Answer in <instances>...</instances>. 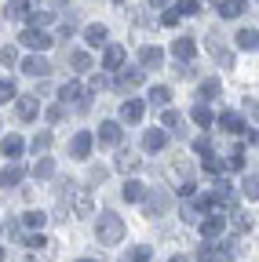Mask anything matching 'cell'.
I'll list each match as a JSON object with an SVG mask.
<instances>
[{"instance_id": "1", "label": "cell", "mask_w": 259, "mask_h": 262, "mask_svg": "<svg viewBox=\"0 0 259 262\" xmlns=\"http://www.w3.org/2000/svg\"><path fill=\"white\" fill-rule=\"evenodd\" d=\"M95 237H99V244H121L124 241V219L113 211H103L99 226H95Z\"/></svg>"}, {"instance_id": "2", "label": "cell", "mask_w": 259, "mask_h": 262, "mask_svg": "<svg viewBox=\"0 0 259 262\" xmlns=\"http://www.w3.org/2000/svg\"><path fill=\"white\" fill-rule=\"evenodd\" d=\"M66 186V196L73 201V215H91V193L88 186H77V182H62Z\"/></svg>"}, {"instance_id": "3", "label": "cell", "mask_w": 259, "mask_h": 262, "mask_svg": "<svg viewBox=\"0 0 259 262\" xmlns=\"http://www.w3.org/2000/svg\"><path fill=\"white\" fill-rule=\"evenodd\" d=\"M18 40H22L26 48H33V51H48V48L55 44V40H51V33H44V29H29V26L22 29V37H18Z\"/></svg>"}, {"instance_id": "4", "label": "cell", "mask_w": 259, "mask_h": 262, "mask_svg": "<svg viewBox=\"0 0 259 262\" xmlns=\"http://www.w3.org/2000/svg\"><path fill=\"white\" fill-rule=\"evenodd\" d=\"M172 208V196L165 189H146V215H165Z\"/></svg>"}, {"instance_id": "5", "label": "cell", "mask_w": 259, "mask_h": 262, "mask_svg": "<svg viewBox=\"0 0 259 262\" xmlns=\"http://www.w3.org/2000/svg\"><path fill=\"white\" fill-rule=\"evenodd\" d=\"M91 142H95V135H91V131H77V135H73V142H70V157H77V160H88V153H91Z\"/></svg>"}, {"instance_id": "6", "label": "cell", "mask_w": 259, "mask_h": 262, "mask_svg": "<svg viewBox=\"0 0 259 262\" xmlns=\"http://www.w3.org/2000/svg\"><path fill=\"white\" fill-rule=\"evenodd\" d=\"M161 62H165V51H161V48L146 44V48L139 51V66H143V70H161Z\"/></svg>"}, {"instance_id": "7", "label": "cell", "mask_w": 259, "mask_h": 262, "mask_svg": "<svg viewBox=\"0 0 259 262\" xmlns=\"http://www.w3.org/2000/svg\"><path fill=\"white\" fill-rule=\"evenodd\" d=\"M146 80V70H121L117 73V88L121 91H132V88H139Z\"/></svg>"}, {"instance_id": "8", "label": "cell", "mask_w": 259, "mask_h": 262, "mask_svg": "<svg viewBox=\"0 0 259 262\" xmlns=\"http://www.w3.org/2000/svg\"><path fill=\"white\" fill-rule=\"evenodd\" d=\"M223 229H226V219H223V215H208V219L201 222V237H205V241H215V237H223Z\"/></svg>"}, {"instance_id": "9", "label": "cell", "mask_w": 259, "mask_h": 262, "mask_svg": "<svg viewBox=\"0 0 259 262\" xmlns=\"http://www.w3.org/2000/svg\"><path fill=\"white\" fill-rule=\"evenodd\" d=\"M124 58H128V51H124L121 44H106V55H103V70H121V66H124Z\"/></svg>"}, {"instance_id": "10", "label": "cell", "mask_w": 259, "mask_h": 262, "mask_svg": "<svg viewBox=\"0 0 259 262\" xmlns=\"http://www.w3.org/2000/svg\"><path fill=\"white\" fill-rule=\"evenodd\" d=\"M99 142L103 146H117L121 142V124L117 120H103L99 124Z\"/></svg>"}, {"instance_id": "11", "label": "cell", "mask_w": 259, "mask_h": 262, "mask_svg": "<svg viewBox=\"0 0 259 262\" xmlns=\"http://www.w3.org/2000/svg\"><path fill=\"white\" fill-rule=\"evenodd\" d=\"M143 102H139V98H128V102H121V120H128V124H139L143 120Z\"/></svg>"}, {"instance_id": "12", "label": "cell", "mask_w": 259, "mask_h": 262, "mask_svg": "<svg viewBox=\"0 0 259 262\" xmlns=\"http://www.w3.org/2000/svg\"><path fill=\"white\" fill-rule=\"evenodd\" d=\"M172 55H175L179 62H190L193 55H197V44H193L190 37H179V40H172Z\"/></svg>"}, {"instance_id": "13", "label": "cell", "mask_w": 259, "mask_h": 262, "mask_svg": "<svg viewBox=\"0 0 259 262\" xmlns=\"http://www.w3.org/2000/svg\"><path fill=\"white\" fill-rule=\"evenodd\" d=\"M26 179V168H22V164H8V168L4 171H0V186H4V189H11V186H18Z\"/></svg>"}, {"instance_id": "14", "label": "cell", "mask_w": 259, "mask_h": 262, "mask_svg": "<svg viewBox=\"0 0 259 262\" xmlns=\"http://www.w3.org/2000/svg\"><path fill=\"white\" fill-rule=\"evenodd\" d=\"M22 70H26L29 77H48L51 66H48V58H41V55H29V58L22 62Z\"/></svg>"}, {"instance_id": "15", "label": "cell", "mask_w": 259, "mask_h": 262, "mask_svg": "<svg viewBox=\"0 0 259 262\" xmlns=\"http://www.w3.org/2000/svg\"><path fill=\"white\" fill-rule=\"evenodd\" d=\"M15 110H18L22 120H33L37 110H41V102H37V95H26V98H15Z\"/></svg>"}, {"instance_id": "16", "label": "cell", "mask_w": 259, "mask_h": 262, "mask_svg": "<svg viewBox=\"0 0 259 262\" xmlns=\"http://www.w3.org/2000/svg\"><path fill=\"white\" fill-rule=\"evenodd\" d=\"M121 196H124L128 204H135V201H146V186H143L139 179H128V182H124V189H121Z\"/></svg>"}, {"instance_id": "17", "label": "cell", "mask_w": 259, "mask_h": 262, "mask_svg": "<svg viewBox=\"0 0 259 262\" xmlns=\"http://www.w3.org/2000/svg\"><path fill=\"white\" fill-rule=\"evenodd\" d=\"M219 127H223V131H230V135H241V131H245V120H241V113L226 110V113L219 117Z\"/></svg>"}, {"instance_id": "18", "label": "cell", "mask_w": 259, "mask_h": 262, "mask_svg": "<svg viewBox=\"0 0 259 262\" xmlns=\"http://www.w3.org/2000/svg\"><path fill=\"white\" fill-rule=\"evenodd\" d=\"M165 142H168V135H165V131H157V127H150L146 135H143V146H146L150 153H161V149H165Z\"/></svg>"}, {"instance_id": "19", "label": "cell", "mask_w": 259, "mask_h": 262, "mask_svg": "<svg viewBox=\"0 0 259 262\" xmlns=\"http://www.w3.org/2000/svg\"><path fill=\"white\" fill-rule=\"evenodd\" d=\"M22 149H26V142H22L18 135H8L4 142H0V153H4L8 160H15V157H22Z\"/></svg>"}, {"instance_id": "20", "label": "cell", "mask_w": 259, "mask_h": 262, "mask_svg": "<svg viewBox=\"0 0 259 262\" xmlns=\"http://www.w3.org/2000/svg\"><path fill=\"white\" fill-rule=\"evenodd\" d=\"M215 8H219V15H223V18H237L241 11H248V8H245V0H219Z\"/></svg>"}, {"instance_id": "21", "label": "cell", "mask_w": 259, "mask_h": 262, "mask_svg": "<svg viewBox=\"0 0 259 262\" xmlns=\"http://www.w3.org/2000/svg\"><path fill=\"white\" fill-rule=\"evenodd\" d=\"M58 98H62V102H77V98H84V88L77 80H66V84L58 88Z\"/></svg>"}, {"instance_id": "22", "label": "cell", "mask_w": 259, "mask_h": 262, "mask_svg": "<svg viewBox=\"0 0 259 262\" xmlns=\"http://www.w3.org/2000/svg\"><path fill=\"white\" fill-rule=\"evenodd\" d=\"M106 37H110V29H106V26H88V29H84V40H88L91 48L106 44Z\"/></svg>"}, {"instance_id": "23", "label": "cell", "mask_w": 259, "mask_h": 262, "mask_svg": "<svg viewBox=\"0 0 259 262\" xmlns=\"http://www.w3.org/2000/svg\"><path fill=\"white\" fill-rule=\"evenodd\" d=\"M51 175H55V160H51V157H41V160L33 164V179L44 182V179H51Z\"/></svg>"}, {"instance_id": "24", "label": "cell", "mask_w": 259, "mask_h": 262, "mask_svg": "<svg viewBox=\"0 0 259 262\" xmlns=\"http://www.w3.org/2000/svg\"><path fill=\"white\" fill-rule=\"evenodd\" d=\"M234 44H237L241 51H252V48H259V33H255V29H241L237 37H234Z\"/></svg>"}, {"instance_id": "25", "label": "cell", "mask_w": 259, "mask_h": 262, "mask_svg": "<svg viewBox=\"0 0 259 262\" xmlns=\"http://www.w3.org/2000/svg\"><path fill=\"white\" fill-rule=\"evenodd\" d=\"M51 18H55V11H44V8H33V11H29V18H26V22H29V29H44V26H48Z\"/></svg>"}, {"instance_id": "26", "label": "cell", "mask_w": 259, "mask_h": 262, "mask_svg": "<svg viewBox=\"0 0 259 262\" xmlns=\"http://www.w3.org/2000/svg\"><path fill=\"white\" fill-rule=\"evenodd\" d=\"M230 255H226L223 248H212V244H205L201 251H197V262H226Z\"/></svg>"}, {"instance_id": "27", "label": "cell", "mask_w": 259, "mask_h": 262, "mask_svg": "<svg viewBox=\"0 0 259 262\" xmlns=\"http://www.w3.org/2000/svg\"><path fill=\"white\" fill-rule=\"evenodd\" d=\"M168 102H172V88H165V84L150 88V106H168Z\"/></svg>"}, {"instance_id": "28", "label": "cell", "mask_w": 259, "mask_h": 262, "mask_svg": "<svg viewBox=\"0 0 259 262\" xmlns=\"http://www.w3.org/2000/svg\"><path fill=\"white\" fill-rule=\"evenodd\" d=\"M190 120H193V124H201V127H208V124H212L215 117H212V110H208L205 102H197V106L190 110Z\"/></svg>"}, {"instance_id": "29", "label": "cell", "mask_w": 259, "mask_h": 262, "mask_svg": "<svg viewBox=\"0 0 259 262\" xmlns=\"http://www.w3.org/2000/svg\"><path fill=\"white\" fill-rule=\"evenodd\" d=\"M139 164H143V160H139L132 149H121V157H117V168H121V171H135Z\"/></svg>"}, {"instance_id": "30", "label": "cell", "mask_w": 259, "mask_h": 262, "mask_svg": "<svg viewBox=\"0 0 259 262\" xmlns=\"http://www.w3.org/2000/svg\"><path fill=\"white\" fill-rule=\"evenodd\" d=\"M29 11H33V8H29L26 0H11V4H8V18H29Z\"/></svg>"}, {"instance_id": "31", "label": "cell", "mask_w": 259, "mask_h": 262, "mask_svg": "<svg viewBox=\"0 0 259 262\" xmlns=\"http://www.w3.org/2000/svg\"><path fill=\"white\" fill-rule=\"evenodd\" d=\"M219 91H223V84H219V80L212 77V80H201V91H197V95H201V98H205V102H208V98H215Z\"/></svg>"}, {"instance_id": "32", "label": "cell", "mask_w": 259, "mask_h": 262, "mask_svg": "<svg viewBox=\"0 0 259 262\" xmlns=\"http://www.w3.org/2000/svg\"><path fill=\"white\" fill-rule=\"evenodd\" d=\"M22 222H26V229H41V226L48 222V215H44V211H26Z\"/></svg>"}, {"instance_id": "33", "label": "cell", "mask_w": 259, "mask_h": 262, "mask_svg": "<svg viewBox=\"0 0 259 262\" xmlns=\"http://www.w3.org/2000/svg\"><path fill=\"white\" fill-rule=\"evenodd\" d=\"M70 66H73V70H91V55L88 51H73L70 55Z\"/></svg>"}, {"instance_id": "34", "label": "cell", "mask_w": 259, "mask_h": 262, "mask_svg": "<svg viewBox=\"0 0 259 262\" xmlns=\"http://www.w3.org/2000/svg\"><path fill=\"white\" fill-rule=\"evenodd\" d=\"M15 95H18L15 80H0V102H15Z\"/></svg>"}, {"instance_id": "35", "label": "cell", "mask_w": 259, "mask_h": 262, "mask_svg": "<svg viewBox=\"0 0 259 262\" xmlns=\"http://www.w3.org/2000/svg\"><path fill=\"white\" fill-rule=\"evenodd\" d=\"M241 189H245V196H248V201H259V175H248Z\"/></svg>"}, {"instance_id": "36", "label": "cell", "mask_w": 259, "mask_h": 262, "mask_svg": "<svg viewBox=\"0 0 259 262\" xmlns=\"http://www.w3.org/2000/svg\"><path fill=\"white\" fill-rule=\"evenodd\" d=\"M197 8H201L197 0H175V11H179V18H183V15H197Z\"/></svg>"}, {"instance_id": "37", "label": "cell", "mask_w": 259, "mask_h": 262, "mask_svg": "<svg viewBox=\"0 0 259 262\" xmlns=\"http://www.w3.org/2000/svg\"><path fill=\"white\" fill-rule=\"evenodd\" d=\"M226 168H230V171H241V168H245V149H241V146H237V149L230 153V160H226Z\"/></svg>"}, {"instance_id": "38", "label": "cell", "mask_w": 259, "mask_h": 262, "mask_svg": "<svg viewBox=\"0 0 259 262\" xmlns=\"http://www.w3.org/2000/svg\"><path fill=\"white\" fill-rule=\"evenodd\" d=\"M201 168H205V171H208V175H219V171H223V160H219V157H212V153H208V157H205V160H201Z\"/></svg>"}, {"instance_id": "39", "label": "cell", "mask_w": 259, "mask_h": 262, "mask_svg": "<svg viewBox=\"0 0 259 262\" xmlns=\"http://www.w3.org/2000/svg\"><path fill=\"white\" fill-rule=\"evenodd\" d=\"M33 149H37V153H48V149H51V131H41V135L33 139Z\"/></svg>"}, {"instance_id": "40", "label": "cell", "mask_w": 259, "mask_h": 262, "mask_svg": "<svg viewBox=\"0 0 259 262\" xmlns=\"http://www.w3.org/2000/svg\"><path fill=\"white\" fill-rule=\"evenodd\" d=\"M0 62H4V66H15V62H18V51H15L11 44H8V48H0Z\"/></svg>"}, {"instance_id": "41", "label": "cell", "mask_w": 259, "mask_h": 262, "mask_svg": "<svg viewBox=\"0 0 259 262\" xmlns=\"http://www.w3.org/2000/svg\"><path fill=\"white\" fill-rule=\"evenodd\" d=\"M150 255H153V251H150L146 244H139V248L132 251V262H150Z\"/></svg>"}, {"instance_id": "42", "label": "cell", "mask_w": 259, "mask_h": 262, "mask_svg": "<svg viewBox=\"0 0 259 262\" xmlns=\"http://www.w3.org/2000/svg\"><path fill=\"white\" fill-rule=\"evenodd\" d=\"M48 244V237L44 233H33V237H26V248H44Z\"/></svg>"}, {"instance_id": "43", "label": "cell", "mask_w": 259, "mask_h": 262, "mask_svg": "<svg viewBox=\"0 0 259 262\" xmlns=\"http://www.w3.org/2000/svg\"><path fill=\"white\" fill-rule=\"evenodd\" d=\"M161 124H165V127H175V124H179V113H175V110H165V117H161Z\"/></svg>"}, {"instance_id": "44", "label": "cell", "mask_w": 259, "mask_h": 262, "mask_svg": "<svg viewBox=\"0 0 259 262\" xmlns=\"http://www.w3.org/2000/svg\"><path fill=\"white\" fill-rule=\"evenodd\" d=\"M193 149H197V153H201V157H208V153H212V142H208V139H205V135H201V139H197V142H193Z\"/></svg>"}, {"instance_id": "45", "label": "cell", "mask_w": 259, "mask_h": 262, "mask_svg": "<svg viewBox=\"0 0 259 262\" xmlns=\"http://www.w3.org/2000/svg\"><path fill=\"white\" fill-rule=\"evenodd\" d=\"M44 117H48V124H58V120H62V106H51Z\"/></svg>"}, {"instance_id": "46", "label": "cell", "mask_w": 259, "mask_h": 262, "mask_svg": "<svg viewBox=\"0 0 259 262\" xmlns=\"http://www.w3.org/2000/svg\"><path fill=\"white\" fill-rule=\"evenodd\" d=\"M234 229H237V233H248V219L245 215H234Z\"/></svg>"}, {"instance_id": "47", "label": "cell", "mask_w": 259, "mask_h": 262, "mask_svg": "<svg viewBox=\"0 0 259 262\" xmlns=\"http://www.w3.org/2000/svg\"><path fill=\"white\" fill-rule=\"evenodd\" d=\"M161 22H165V26H175V22H179V11H175V8L165 11V18H161Z\"/></svg>"}, {"instance_id": "48", "label": "cell", "mask_w": 259, "mask_h": 262, "mask_svg": "<svg viewBox=\"0 0 259 262\" xmlns=\"http://www.w3.org/2000/svg\"><path fill=\"white\" fill-rule=\"evenodd\" d=\"M103 88H106V77L95 73V77H91V91H103Z\"/></svg>"}, {"instance_id": "49", "label": "cell", "mask_w": 259, "mask_h": 262, "mask_svg": "<svg viewBox=\"0 0 259 262\" xmlns=\"http://www.w3.org/2000/svg\"><path fill=\"white\" fill-rule=\"evenodd\" d=\"M106 179V168H91V182H103Z\"/></svg>"}, {"instance_id": "50", "label": "cell", "mask_w": 259, "mask_h": 262, "mask_svg": "<svg viewBox=\"0 0 259 262\" xmlns=\"http://www.w3.org/2000/svg\"><path fill=\"white\" fill-rule=\"evenodd\" d=\"M179 196H193V182H183L179 186Z\"/></svg>"}, {"instance_id": "51", "label": "cell", "mask_w": 259, "mask_h": 262, "mask_svg": "<svg viewBox=\"0 0 259 262\" xmlns=\"http://www.w3.org/2000/svg\"><path fill=\"white\" fill-rule=\"evenodd\" d=\"M168 262H190V258H186V255H172Z\"/></svg>"}, {"instance_id": "52", "label": "cell", "mask_w": 259, "mask_h": 262, "mask_svg": "<svg viewBox=\"0 0 259 262\" xmlns=\"http://www.w3.org/2000/svg\"><path fill=\"white\" fill-rule=\"evenodd\" d=\"M150 4H168V0H150Z\"/></svg>"}, {"instance_id": "53", "label": "cell", "mask_w": 259, "mask_h": 262, "mask_svg": "<svg viewBox=\"0 0 259 262\" xmlns=\"http://www.w3.org/2000/svg\"><path fill=\"white\" fill-rule=\"evenodd\" d=\"M77 262H91V258H77Z\"/></svg>"}, {"instance_id": "54", "label": "cell", "mask_w": 259, "mask_h": 262, "mask_svg": "<svg viewBox=\"0 0 259 262\" xmlns=\"http://www.w3.org/2000/svg\"><path fill=\"white\" fill-rule=\"evenodd\" d=\"M0 258H4V248H0Z\"/></svg>"}, {"instance_id": "55", "label": "cell", "mask_w": 259, "mask_h": 262, "mask_svg": "<svg viewBox=\"0 0 259 262\" xmlns=\"http://www.w3.org/2000/svg\"><path fill=\"white\" fill-rule=\"evenodd\" d=\"M117 4H128V0H117Z\"/></svg>"}, {"instance_id": "56", "label": "cell", "mask_w": 259, "mask_h": 262, "mask_svg": "<svg viewBox=\"0 0 259 262\" xmlns=\"http://www.w3.org/2000/svg\"><path fill=\"white\" fill-rule=\"evenodd\" d=\"M255 113H259V106H255Z\"/></svg>"}, {"instance_id": "57", "label": "cell", "mask_w": 259, "mask_h": 262, "mask_svg": "<svg viewBox=\"0 0 259 262\" xmlns=\"http://www.w3.org/2000/svg\"><path fill=\"white\" fill-rule=\"evenodd\" d=\"M215 4H219V0H215Z\"/></svg>"}]
</instances>
